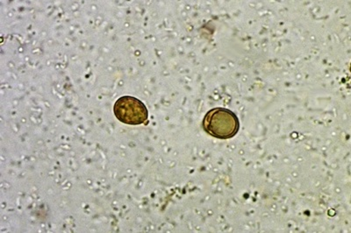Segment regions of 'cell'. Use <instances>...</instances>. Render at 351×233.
Returning <instances> with one entry per match:
<instances>
[{
	"label": "cell",
	"instance_id": "obj_1",
	"mask_svg": "<svg viewBox=\"0 0 351 233\" xmlns=\"http://www.w3.org/2000/svg\"><path fill=\"white\" fill-rule=\"evenodd\" d=\"M203 128L213 137L227 140L236 136L240 122L230 110L215 108L206 113L203 119Z\"/></svg>",
	"mask_w": 351,
	"mask_h": 233
},
{
	"label": "cell",
	"instance_id": "obj_2",
	"mask_svg": "<svg viewBox=\"0 0 351 233\" xmlns=\"http://www.w3.org/2000/svg\"><path fill=\"white\" fill-rule=\"evenodd\" d=\"M114 112L118 121L126 125H142L149 118L146 106L142 101L130 96L121 97L116 101Z\"/></svg>",
	"mask_w": 351,
	"mask_h": 233
}]
</instances>
